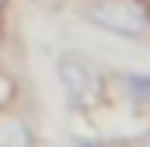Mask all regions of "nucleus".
<instances>
[{
    "label": "nucleus",
    "instance_id": "1",
    "mask_svg": "<svg viewBox=\"0 0 150 147\" xmlns=\"http://www.w3.org/2000/svg\"><path fill=\"white\" fill-rule=\"evenodd\" d=\"M87 21L122 39H143L150 28L147 0H87Z\"/></svg>",
    "mask_w": 150,
    "mask_h": 147
},
{
    "label": "nucleus",
    "instance_id": "2",
    "mask_svg": "<svg viewBox=\"0 0 150 147\" xmlns=\"http://www.w3.org/2000/svg\"><path fill=\"white\" fill-rule=\"evenodd\" d=\"M59 81H63V91L70 95L74 105H94L101 98V74L80 56L59 60Z\"/></svg>",
    "mask_w": 150,
    "mask_h": 147
},
{
    "label": "nucleus",
    "instance_id": "3",
    "mask_svg": "<svg viewBox=\"0 0 150 147\" xmlns=\"http://www.w3.org/2000/svg\"><path fill=\"white\" fill-rule=\"evenodd\" d=\"M0 147H32V130L18 116H0Z\"/></svg>",
    "mask_w": 150,
    "mask_h": 147
}]
</instances>
